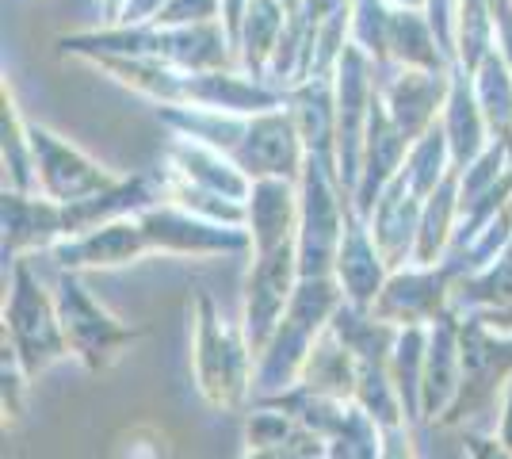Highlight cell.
Listing matches in <instances>:
<instances>
[{"mask_svg":"<svg viewBox=\"0 0 512 459\" xmlns=\"http://www.w3.org/2000/svg\"><path fill=\"white\" fill-rule=\"evenodd\" d=\"M65 291H69V295H65V314H77L81 322H96V306L88 303V299H81V291H77L73 284H65ZM65 329H69V333H73V341L85 349V356H92V352H96V337H92V329H96V326H77V322H65Z\"/></svg>","mask_w":512,"mask_h":459,"instance_id":"obj_1","label":"cell"}]
</instances>
